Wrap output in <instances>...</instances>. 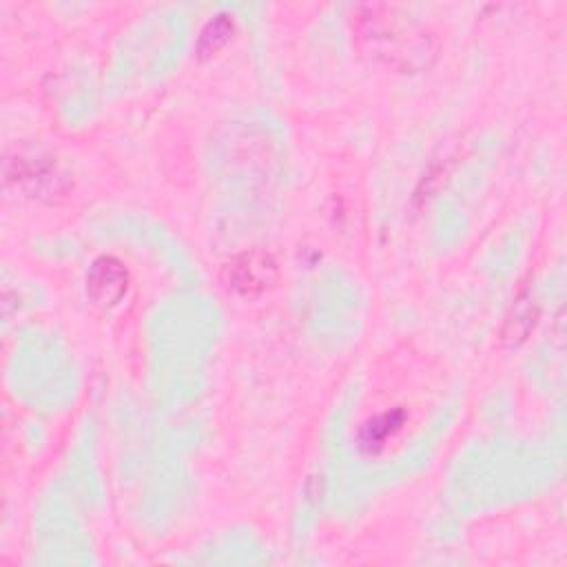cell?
Returning a JSON list of instances; mask_svg holds the SVG:
<instances>
[{
    "label": "cell",
    "mask_w": 567,
    "mask_h": 567,
    "mask_svg": "<svg viewBox=\"0 0 567 567\" xmlns=\"http://www.w3.org/2000/svg\"><path fill=\"white\" fill-rule=\"evenodd\" d=\"M352 35L359 49L401 71L427 66L434 47L425 29L385 4H361L352 11Z\"/></svg>",
    "instance_id": "1"
},
{
    "label": "cell",
    "mask_w": 567,
    "mask_h": 567,
    "mask_svg": "<svg viewBox=\"0 0 567 567\" xmlns=\"http://www.w3.org/2000/svg\"><path fill=\"white\" fill-rule=\"evenodd\" d=\"M277 277H279L277 261L266 250L239 252L221 266L224 286L241 297L261 295L277 281Z\"/></svg>",
    "instance_id": "2"
},
{
    "label": "cell",
    "mask_w": 567,
    "mask_h": 567,
    "mask_svg": "<svg viewBox=\"0 0 567 567\" xmlns=\"http://www.w3.org/2000/svg\"><path fill=\"white\" fill-rule=\"evenodd\" d=\"M128 290V272L124 264L115 257H97L86 275L89 297L102 306L111 308L122 301Z\"/></svg>",
    "instance_id": "3"
},
{
    "label": "cell",
    "mask_w": 567,
    "mask_h": 567,
    "mask_svg": "<svg viewBox=\"0 0 567 567\" xmlns=\"http://www.w3.org/2000/svg\"><path fill=\"white\" fill-rule=\"evenodd\" d=\"M403 423V412L401 410H394V412H385V414H379L374 419H370L361 432H359V441H361V447L374 452L379 450Z\"/></svg>",
    "instance_id": "4"
},
{
    "label": "cell",
    "mask_w": 567,
    "mask_h": 567,
    "mask_svg": "<svg viewBox=\"0 0 567 567\" xmlns=\"http://www.w3.org/2000/svg\"><path fill=\"white\" fill-rule=\"evenodd\" d=\"M230 33H233V20H230L228 16L221 13V16L213 18V20L202 29V33H199L197 53H199L202 58L213 55L215 51H219V49L228 42Z\"/></svg>",
    "instance_id": "5"
}]
</instances>
